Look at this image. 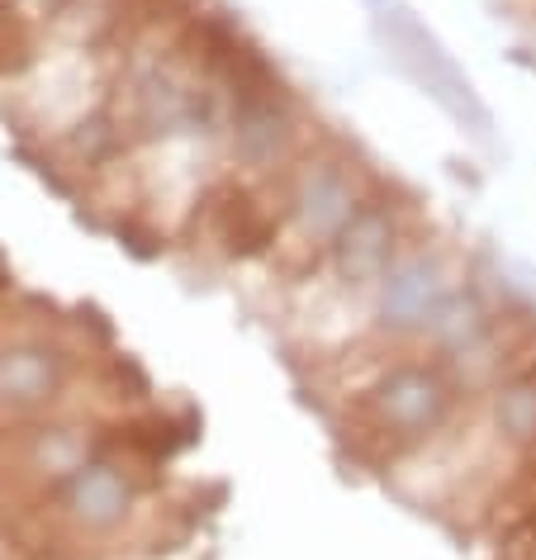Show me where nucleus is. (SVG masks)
<instances>
[{"label": "nucleus", "instance_id": "9d476101", "mask_svg": "<svg viewBox=\"0 0 536 560\" xmlns=\"http://www.w3.org/2000/svg\"><path fill=\"white\" fill-rule=\"evenodd\" d=\"M493 418H499V428L513 442H536V381L527 371L513 375V381L499 389V399H493Z\"/></svg>", "mask_w": 536, "mask_h": 560}, {"label": "nucleus", "instance_id": "423d86ee", "mask_svg": "<svg viewBox=\"0 0 536 560\" xmlns=\"http://www.w3.org/2000/svg\"><path fill=\"white\" fill-rule=\"evenodd\" d=\"M62 513L77 532H109L129 517V480L115 466H81L62 485Z\"/></svg>", "mask_w": 536, "mask_h": 560}, {"label": "nucleus", "instance_id": "f8f14e48", "mask_svg": "<svg viewBox=\"0 0 536 560\" xmlns=\"http://www.w3.org/2000/svg\"><path fill=\"white\" fill-rule=\"evenodd\" d=\"M30 560H72V556H62V551H38V556H30Z\"/></svg>", "mask_w": 536, "mask_h": 560}, {"label": "nucleus", "instance_id": "9b49d317", "mask_svg": "<svg viewBox=\"0 0 536 560\" xmlns=\"http://www.w3.org/2000/svg\"><path fill=\"white\" fill-rule=\"evenodd\" d=\"M499 523H503V556L536 560V485H527V494L508 503V513H499Z\"/></svg>", "mask_w": 536, "mask_h": 560}, {"label": "nucleus", "instance_id": "39448f33", "mask_svg": "<svg viewBox=\"0 0 536 560\" xmlns=\"http://www.w3.org/2000/svg\"><path fill=\"white\" fill-rule=\"evenodd\" d=\"M394 214L385 205H361L357 219L333 237V257L347 280H385L394 266Z\"/></svg>", "mask_w": 536, "mask_h": 560}, {"label": "nucleus", "instance_id": "7ed1b4c3", "mask_svg": "<svg viewBox=\"0 0 536 560\" xmlns=\"http://www.w3.org/2000/svg\"><path fill=\"white\" fill-rule=\"evenodd\" d=\"M195 229L205 233V243H214L223 257H257L276 243L280 233V214L266 209L243 180L223 176L200 195L195 209Z\"/></svg>", "mask_w": 536, "mask_h": 560}, {"label": "nucleus", "instance_id": "20e7f679", "mask_svg": "<svg viewBox=\"0 0 536 560\" xmlns=\"http://www.w3.org/2000/svg\"><path fill=\"white\" fill-rule=\"evenodd\" d=\"M294 152H300V129H294V119L286 115L280 101L237 109V119H233V162L237 166H247V172H276Z\"/></svg>", "mask_w": 536, "mask_h": 560}, {"label": "nucleus", "instance_id": "0eeeda50", "mask_svg": "<svg viewBox=\"0 0 536 560\" xmlns=\"http://www.w3.org/2000/svg\"><path fill=\"white\" fill-rule=\"evenodd\" d=\"M62 385V357L48 347L20 342L0 352V404L10 409H38L58 395Z\"/></svg>", "mask_w": 536, "mask_h": 560}, {"label": "nucleus", "instance_id": "1a4fd4ad", "mask_svg": "<svg viewBox=\"0 0 536 560\" xmlns=\"http://www.w3.org/2000/svg\"><path fill=\"white\" fill-rule=\"evenodd\" d=\"M81 466H86V438H81L77 428H44V432H34V442H30V470L67 485Z\"/></svg>", "mask_w": 536, "mask_h": 560}, {"label": "nucleus", "instance_id": "ddd939ff", "mask_svg": "<svg viewBox=\"0 0 536 560\" xmlns=\"http://www.w3.org/2000/svg\"><path fill=\"white\" fill-rule=\"evenodd\" d=\"M522 371H527V375H532V381H536V361H532V366H522ZM522 371H517V375H522Z\"/></svg>", "mask_w": 536, "mask_h": 560}, {"label": "nucleus", "instance_id": "6e6552de", "mask_svg": "<svg viewBox=\"0 0 536 560\" xmlns=\"http://www.w3.org/2000/svg\"><path fill=\"white\" fill-rule=\"evenodd\" d=\"M451 300L442 271L428 257L399 261L385 276V318L389 324H432L436 310Z\"/></svg>", "mask_w": 536, "mask_h": 560}, {"label": "nucleus", "instance_id": "f03ea898", "mask_svg": "<svg viewBox=\"0 0 536 560\" xmlns=\"http://www.w3.org/2000/svg\"><path fill=\"white\" fill-rule=\"evenodd\" d=\"M371 205L357 186V172L337 158H308L290 176V219L314 243H328L357 219V209Z\"/></svg>", "mask_w": 536, "mask_h": 560}, {"label": "nucleus", "instance_id": "f257e3e1", "mask_svg": "<svg viewBox=\"0 0 536 560\" xmlns=\"http://www.w3.org/2000/svg\"><path fill=\"white\" fill-rule=\"evenodd\" d=\"M451 409H456V385L446 381L442 366L399 361L351 409L347 438L357 446V456L365 460H399L422 438H432L451 418Z\"/></svg>", "mask_w": 536, "mask_h": 560}]
</instances>
